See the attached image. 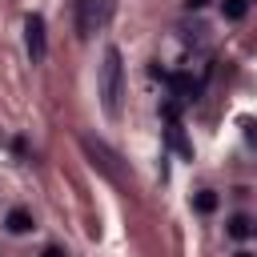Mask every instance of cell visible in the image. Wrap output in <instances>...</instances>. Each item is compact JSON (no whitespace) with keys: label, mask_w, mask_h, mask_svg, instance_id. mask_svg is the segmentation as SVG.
Returning a JSON list of instances; mask_svg holds the SVG:
<instances>
[{"label":"cell","mask_w":257,"mask_h":257,"mask_svg":"<svg viewBox=\"0 0 257 257\" xmlns=\"http://www.w3.org/2000/svg\"><path fill=\"white\" fill-rule=\"evenodd\" d=\"M120 96H124V64H120V48H104V64H100V104L104 116H120Z\"/></svg>","instance_id":"cell-1"},{"label":"cell","mask_w":257,"mask_h":257,"mask_svg":"<svg viewBox=\"0 0 257 257\" xmlns=\"http://www.w3.org/2000/svg\"><path fill=\"white\" fill-rule=\"evenodd\" d=\"M24 40H28L32 64H40V60L48 56V32H44V16H40V12H28V16H24Z\"/></svg>","instance_id":"cell-2"},{"label":"cell","mask_w":257,"mask_h":257,"mask_svg":"<svg viewBox=\"0 0 257 257\" xmlns=\"http://www.w3.org/2000/svg\"><path fill=\"white\" fill-rule=\"evenodd\" d=\"M104 20V4L100 0H76V32L88 40L96 32V24Z\"/></svg>","instance_id":"cell-3"},{"label":"cell","mask_w":257,"mask_h":257,"mask_svg":"<svg viewBox=\"0 0 257 257\" xmlns=\"http://www.w3.org/2000/svg\"><path fill=\"white\" fill-rule=\"evenodd\" d=\"M169 84H173V96H177V100H185V104L201 96V80H193L189 72H173V76H169Z\"/></svg>","instance_id":"cell-4"},{"label":"cell","mask_w":257,"mask_h":257,"mask_svg":"<svg viewBox=\"0 0 257 257\" xmlns=\"http://www.w3.org/2000/svg\"><path fill=\"white\" fill-rule=\"evenodd\" d=\"M169 145L185 157V161H193V145L185 141V128H181V120H169Z\"/></svg>","instance_id":"cell-5"},{"label":"cell","mask_w":257,"mask_h":257,"mask_svg":"<svg viewBox=\"0 0 257 257\" xmlns=\"http://www.w3.org/2000/svg\"><path fill=\"white\" fill-rule=\"evenodd\" d=\"M4 225H8V233H16V237H20V233H28V229H32V213H28V209H12V213L4 217Z\"/></svg>","instance_id":"cell-6"},{"label":"cell","mask_w":257,"mask_h":257,"mask_svg":"<svg viewBox=\"0 0 257 257\" xmlns=\"http://www.w3.org/2000/svg\"><path fill=\"white\" fill-rule=\"evenodd\" d=\"M249 4L253 0H221V12H225V20H241L249 12Z\"/></svg>","instance_id":"cell-7"},{"label":"cell","mask_w":257,"mask_h":257,"mask_svg":"<svg viewBox=\"0 0 257 257\" xmlns=\"http://www.w3.org/2000/svg\"><path fill=\"white\" fill-rule=\"evenodd\" d=\"M193 209H197V213H213V209H217V193H213V189H201V193L193 197Z\"/></svg>","instance_id":"cell-8"},{"label":"cell","mask_w":257,"mask_h":257,"mask_svg":"<svg viewBox=\"0 0 257 257\" xmlns=\"http://www.w3.org/2000/svg\"><path fill=\"white\" fill-rule=\"evenodd\" d=\"M249 233H253V221H249V217H233V221H229V237L241 241V237H249Z\"/></svg>","instance_id":"cell-9"},{"label":"cell","mask_w":257,"mask_h":257,"mask_svg":"<svg viewBox=\"0 0 257 257\" xmlns=\"http://www.w3.org/2000/svg\"><path fill=\"white\" fill-rule=\"evenodd\" d=\"M185 4H189V8H205L209 0H185Z\"/></svg>","instance_id":"cell-10"},{"label":"cell","mask_w":257,"mask_h":257,"mask_svg":"<svg viewBox=\"0 0 257 257\" xmlns=\"http://www.w3.org/2000/svg\"><path fill=\"white\" fill-rule=\"evenodd\" d=\"M40 257H64V253H60V249H44Z\"/></svg>","instance_id":"cell-11"},{"label":"cell","mask_w":257,"mask_h":257,"mask_svg":"<svg viewBox=\"0 0 257 257\" xmlns=\"http://www.w3.org/2000/svg\"><path fill=\"white\" fill-rule=\"evenodd\" d=\"M233 257H253V253H245V249H241V253H233Z\"/></svg>","instance_id":"cell-12"},{"label":"cell","mask_w":257,"mask_h":257,"mask_svg":"<svg viewBox=\"0 0 257 257\" xmlns=\"http://www.w3.org/2000/svg\"><path fill=\"white\" fill-rule=\"evenodd\" d=\"M253 233H257V229H253Z\"/></svg>","instance_id":"cell-13"}]
</instances>
